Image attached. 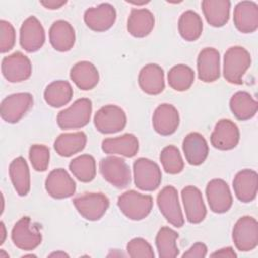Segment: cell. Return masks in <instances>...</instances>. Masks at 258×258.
<instances>
[{"label":"cell","mask_w":258,"mask_h":258,"mask_svg":"<svg viewBox=\"0 0 258 258\" xmlns=\"http://www.w3.org/2000/svg\"><path fill=\"white\" fill-rule=\"evenodd\" d=\"M251 66V55L242 46L228 48L224 55L223 75L226 81L234 85H241L242 78Z\"/></svg>","instance_id":"cell-1"},{"label":"cell","mask_w":258,"mask_h":258,"mask_svg":"<svg viewBox=\"0 0 258 258\" xmlns=\"http://www.w3.org/2000/svg\"><path fill=\"white\" fill-rule=\"evenodd\" d=\"M92 101L87 98L76 100L69 108L57 114L56 122L60 129H80L85 127L91 119Z\"/></svg>","instance_id":"cell-2"},{"label":"cell","mask_w":258,"mask_h":258,"mask_svg":"<svg viewBox=\"0 0 258 258\" xmlns=\"http://www.w3.org/2000/svg\"><path fill=\"white\" fill-rule=\"evenodd\" d=\"M117 205L120 211L130 220L140 221L146 218L153 206L152 197L142 195L136 190H127L118 198Z\"/></svg>","instance_id":"cell-3"},{"label":"cell","mask_w":258,"mask_h":258,"mask_svg":"<svg viewBox=\"0 0 258 258\" xmlns=\"http://www.w3.org/2000/svg\"><path fill=\"white\" fill-rule=\"evenodd\" d=\"M100 172L105 180L117 188H125L131 182L130 167L121 157L110 155L102 158Z\"/></svg>","instance_id":"cell-4"},{"label":"cell","mask_w":258,"mask_h":258,"mask_svg":"<svg viewBox=\"0 0 258 258\" xmlns=\"http://www.w3.org/2000/svg\"><path fill=\"white\" fill-rule=\"evenodd\" d=\"M135 185L144 191H153L161 183V170L158 164L148 158L140 157L133 163Z\"/></svg>","instance_id":"cell-5"},{"label":"cell","mask_w":258,"mask_h":258,"mask_svg":"<svg viewBox=\"0 0 258 258\" xmlns=\"http://www.w3.org/2000/svg\"><path fill=\"white\" fill-rule=\"evenodd\" d=\"M11 239L13 244L24 251H31L37 248L42 236L39 227L34 224L29 217H22L18 220L12 228Z\"/></svg>","instance_id":"cell-6"},{"label":"cell","mask_w":258,"mask_h":258,"mask_svg":"<svg viewBox=\"0 0 258 258\" xmlns=\"http://www.w3.org/2000/svg\"><path fill=\"white\" fill-rule=\"evenodd\" d=\"M79 214L88 221H98L107 212L110 201L102 192H85L73 201Z\"/></svg>","instance_id":"cell-7"},{"label":"cell","mask_w":258,"mask_h":258,"mask_svg":"<svg viewBox=\"0 0 258 258\" xmlns=\"http://www.w3.org/2000/svg\"><path fill=\"white\" fill-rule=\"evenodd\" d=\"M126 124V113L116 105H106L100 108L94 116V125L103 134L120 132L125 128Z\"/></svg>","instance_id":"cell-8"},{"label":"cell","mask_w":258,"mask_h":258,"mask_svg":"<svg viewBox=\"0 0 258 258\" xmlns=\"http://www.w3.org/2000/svg\"><path fill=\"white\" fill-rule=\"evenodd\" d=\"M156 202L160 213L169 224L176 228H181L183 226L184 219L178 201V194L174 186H164L158 192Z\"/></svg>","instance_id":"cell-9"},{"label":"cell","mask_w":258,"mask_h":258,"mask_svg":"<svg viewBox=\"0 0 258 258\" xmlns=\"http://www.w3.org/2000/svg\"><path fill=\"white\" fill-rule=\"evenodd\" d=\"M232 237L239 251L254 250L258 245V223L256 219L250 216L241 217L233 228Z\"/></svg>","instance_id":"cell-10"},{"label":"cell","mask_w":258,"mask_h":258,"mask_svg":"<svg viewBox=\"0 0 258 258\" xmlns=\"http://www.w3.org/2000/svg\"><path fill=\"white\" fill-rule=\"evenodd\" d=\"M33 105V97L29 93H15L1 102V118L10 124L19 122Z\"/></svg>","instance_id":"cell-11"},{"label":"cell","mask_w":258,"mask_h":258,"mask_svg":"<svg viewBox=\"0 0 258 258\" xmlns=\"http://www.w3.org/2000/svg\"><path fill=\"white\" fill-rule=\"evenodd\" d=\"M1 71L8 82L19 83L31 76L32 64L26 55L20 51H15L2 59Z\"/></svg>","instance_id":"cell-12"},{"label":"cell","mask_w":258,"mask_h":258,"mask_svg":"<svg viewBox=\"0 0 258 258\" xmlns=\"http://www.w3.org/2000/svg\"><path fill=\"white\" fill-rule=\"evenodd\" d=\"M206 196L210 209L217 214L228 212L233 204V198L228 183L220 178L212 179L206 187Z\"/></svg>","instance_id":"cell-13"},{"label":"cell","mask_w":258,"mask_h":258,"mask_svg":"<svg viewBox=\"0 0 258 258\" xmlns=\"http://www.w3.org/2000/svg\"><path fill=\"white\" fill-rule=\"evenodd\" d=\"M45 41V32L42 24L35 16L26 18L20 27L19 42L27 52L39 50Z\"/></svg>","instance_id":"cell-14"},{"label":"cell","mask_w":258,"mask_h":258,"mask_svg":"<svg viewBox=\"0 0 258 258\" xmlns=\"http://www.w3.org/2000/svg\"><path fill=\"white\" fill-rule=\"evenodd\" d=\"M116 10L110 3H102L85 11L84 21L86 25L97 32L110 29L116 21Z\"/></svg>","instance_id":"cell-15"},{"label":"cell","mask_w":258,"mask_h":258,"mask_svg":"<svg viewBox=\"0 0 258 258\" xmlns=\"http://www.w3.org/2000/svg\"><path fill=\"white\" fill-rule=\"evenodd\" d=\"M45 189L53 199H68L76 192V182L66 169L56 168L48 173Z\"/></svg>","instance_id":"cell-16"},{"label":"cell","mask_w":258,"mask_h":258,"mask_svg":"<svg viewBox=\"0 0 258 258\" xmlns=\"http://www.w3.org/2000/svg\"><path fill=\"white\" fill-rule=\"evenodd\" d=\"M239 140V128L229 119L218 121L211 134V143L219 150H231L237 146Z\"/></svg>","instance_id":"cell-17"},{"label":"cell","mask_w":258,"mask_h":258,"mask_svg":"<svg viewBox=\"0 0 258 258\" xmlns=\"http://www.w3.org/2000/svg\"><path fill=\"white\" fill-rule=\"evenodd\" d=\"M181 200L186 220L190 224H199L203 222L207 215V209L201 190L194 185H187L181 190Z\"/></svg>","instance_id":"cell-18"},{"label":"cell","mask_w":258,"mask_h":258,"mask_svg":"<svg viewBox=\"0 0 258 258\" xmlns=\"http://www.w3.org/2000/svg\"><path fill=\"white\" fill-rule=\"evenodd\" d=\"M153 129L160 135L168 136L173 134L179 126V114L171 104L159 105L152 116Z\"/></svg>","instance_id":"cell-19"},{"label":"cell","mask_w":258,"mask_h":258,"mask_svg":"<svg viewBox=\"0 0 258 258\" xmlns=\"http://www.w3.org/2000/svg\"><path fill=\"white\" fill-rule=\"evenodd\" d=\"M198 77L205 83H212L220 78V53L216 48L206 47L197 59Z\"/></svg>","instance_id":"cell-20"},{"label":"cell","mask_w":258,"mask_h":258,"mask_svg":"<svg viewBox=\"0 0 258 258\" xmlns=\"http://www.w3.org/2000/svg\"><path fill=\"white\" fill-rule=\"evenodd\" d=\"M234 24L242 33H252L258 28V5L254 1L239 2L234 8Z\"/></svg>","instance_id":"cell-21"},{"label":"cell","mask_w":258,"mask_h":258,"mask_svg":"<svg viewBox=\"0 0 258 258\" xmlns=\"http://www.w3.org/2000/svg\"><path fill=\"white\" fill-rule=\"evenodd\" d=\"M233 188L237 199L242 203H250L256 199L258 190V174L253 169L239 171L233 180Z\"/></svg>","instance_id":"cell-22"},{"label":"cell","mask_w":258,"mask_h":258,"mask_svg":"<svg viewBox=\"0 0 258 258\" xmlns=\"http://www.w3.org/2000/svg\"><path fill=\"white\" fill-rule=\"evenodd\" d=\"M140 89L148 95H158L165 88L164 72L156 63H148L141 69L138 76Z\"/></svg>","instance_id":"cell-23"},{"label":"cell","mask_w":258,"mask_h":258,"mask_svg":"<svg viewBox=\"0 0 258 258\" xmlns=\"http://www.w3.org/2000/svg\"><path fill=\"white\" fill-rule=\"evenodd\" d=\"M182 150L186 161L190 165H200L208 157L209 146L201 133L190 132L182 141Z\"/></svg>","instance_id":"cell-24"},{"label":"cell","mask_w":258,"mask_h":258,"mask_svg":"<svg viewBox=\"0 0 258 258\" xmlns=\"http://www.w3.org/2000/svg\"><path fill=\"white\" fill-rule=\"evenodd\" d=\"M49 41L57 51L71 50L76 41V33L72 24L66 20L54 21L49 28Z\"/></svg>","instance_id":"cell-25"},{"label":"cell","mask_w":258,"mask_h":258,"mask_svg":"<svg viewBox=\"0 0 258 258\" xmlns=\"http://www.w3.org/2000/svg\"><path fill=\"white\" fill-rule=\"evenodd\" d=\"M154 22V16L150 10L133 8L127 20V30L134 37H145L152 31Z\"/></svg>","instance_id":"cell-26"},{"label":"cell","mask_w":258,"mask_h":258,"mask_svg":"<svg viewBox=\"0 0 258 258\" xmlns=\"http://www.w3.org/2000/svg\"><path fill=\"white\" fill-rule=\"evenodd\" d=\"M70 78L79 89L89 91L98 85L99 72L92 62L82 60L72 67Z\"/></svg>","instance_id":"cell-27"},{"label":"cell","mask_w":258,"mask_h":258,"mask_svg":"<svg viewBox=\"0 0 258 258\" xmlns=\"http://www.w3.org/2000/svg\"><path fill=\"white\" fill-rule=\"evenodd\" d=\"M138 149V139L131 133H126L114 138H106L102 141V150L108 154H120L125 157H133Z\"/></svg>","instance_id":"cell-28"},{"label":"cell","mask_w":258,"mask_h":258,"mask_svg":"<svg viewBox=\"0 0 258 258\" xmlns=\"http://www.w3.org/2000/svg\"><path fill=\"white\" fill-rule=\"evenodd\" d=\"M231 2L229 0H204L202 9L207 22L214 27L224 26L230 17Z\"/></svg>","instance_id":"cell-29"},{"label":"cell","mask_w":258,"mask_h":258,"mask_svg":"<svg viewBox=\"0 0 258 258\" xmlns=\"http://www.w3.org/2000/svg\"><path fill=\"white\" fill-rule=\"evenodd\" d=\"M9 176L16 192L24 197L30 190V172L26 160L22 157L14 158L9 165Z\"/></svg>","instance_id":"cell-30"},{"label":"cell","mask_w":258,"mask_h":258,"mask_svg":"<svg viewBox=\"0 0 258 258\" xmlns=\"http://www.w3.org/2000/svg\"><path fill=\"white\" fill-rule=\"evenodd\" d=\"M230 109L238 120L246 121L256 115L258 103L249 93L239 91L231 97Z\"/></svg>","instance_id":"cell-31"},{"label":"cell","mask_w":258,"mask_h":258,"mask_svg":"<svg viewBox=\"0 0 258 258\" xmlns=\"http://www.w3.org/2000/svg\"><path fill=\"white\" fill-rule=\"evenodd\" d=\"M87 144V135L82 132L62 133L54 141V150L62 157H70L82 151Z\"/></svg>","instance_id":"cell-32"},{"label":"cell","mask_w":258,"mask_h":258,"mask_svg":"<svg viewBox=\"0 0 258 258\" xmlns=\"http://www.w3.org/2000/svg\"><path fill=\"white\" fill-rule=\"evenodd\" d=\"M73 95L74 91L71 84L67 81L58 80L47 85L44 90L43 97L49 106L59 108L70 103Z\"/></svg>","instance_id":"cell-33"},{"label":"cell","mask_w":258,"mask_h":258,"mask_svg":"<svg viewBox=\"0 0 258 258\" xmlns=\"http://www.w3.org/2000/svg\"><path fill=\"white\" fill-rule=\"evenodd\" d=\"M178 31L186 41H195L200 38L203 32V21L201 16L192 11H184L178 19Z\"/></svg>","instance_id":"cell-34"},{"label":"cell","mask_w":258,"mask_h":258,"mask_svg":"<svg viewBox=\"0 0 258 258\" xmlns=\"http://www.w3.org/2000/svg\"><path fill=\"white\" fill-rule=\"evenodd\" d=\"M177 238L178 234L169 227L159 229L155 238V245L160 258H175L178 256L179 250L176 245Z\"/></svg>","instance_id":"cell-35"},{"label":"cell","mask_w":258,"mask_h":258,"mask_svg":"<svg viewBox=\"0 0 258 258\" xmlns=\"http://www.w3.org/2000/svg\"><path fill=\"white\" fill-rule=\"evenodd\" d=\"M69 168L82 182H90L96 176V160L90 154H82L74 158L70 164Z\"/></svg>","instance_id":"cell-36"},{"label":"cell","mask_w":258,"mask_h":258,"mask_svg":"<svg viewBox=\"0 0 258 258\" xmlns=\"http://www.w3.org/2000/svg\"><path fill=\"white\" fill-rule=\"evenodd\" d=\"M168 85L175 91L183 92L188 90L195 81V73L188 66L176 64L167 74Z\"/></svg>","instance_id":"cell-37"},{"label":"cell","mask_w":258,"mask_h":258,"mask_svg":"<svg viewBox=\"0 0 258 258\" xmlns=\"http://www.w3.org/2000/svg\"><path fill=\"white\" fill-rule=\"evenodd\" d=\"M160 162L165 172L169 174H177L182 171L184 162L178 148L174 145L165 146L159 155Z\"/></svg>","instance_id":"cell-38"},{"label":"cell","mask_w":258,"mask_h":258,"mask_svg":"<svg viewBox=\"0 0 258 258\" xmlns=\"http://www.w3.org/2000/svg\"><path fill=\"white\" fill-rule=\"evenodd\" d=\"M29 160L34 170L45 171L49 164V148L43 144H33L29 148Z\"/></svg>","instance_id":"cell-39"},{"label":"cell","mask_w":258,"mask_h":258,"mask_svg":"<svg viewBox=\"0 0 258 258\" xmlns=\"http://www.w3.org/2000/svg\"><path fill=\"white\" fill-rule=\"evenodd\" d=\"M127 253L132 258H154L151 245L143 238L131 239L126 247Z\"/></svg>","instance_id":"cell-40"},{"label":"cell","mask_w":258,"mask_h":258,"mask_svg":"<svg viewBox=\"0 0 258 258\" xmlns=\"http://www.w3.org/2000/svg\"><path fill=\"white\" fill-rule=\"evenodd\" d=\"M15 44V29L13 25L6 21L0 20V51L8 52Z\"/></svg>","instance_id":"cell-41"},{"label":"cell","mask_w":258,"mask_h":258,"mask_svg":"<svg viewBox=\"0 0 258 258\" xmlns=\"http://www.w3.org/2000/svg\"><path fill=\"white\" fill-rule=\"evenodd\" d=\"M207 246L202 242H198L182 254V258H204L207 256Z\"/></svg>","instance_id":"cell-42"},{"label":"cell","mask_w":258,"mask_h":258,"mask_svg":"<svg viewBox=\"0 0 258 258\" xmlns=\"http://www.w3.org/2000/svg\"><path fill=\"white\" fill-rule=\"evenodd\" d=\"M211 257H223V258H236L237 254L234 252L232 247L222 248L211 254Z\"/></svg>","instance_id":"cell-43"},{"label":"cell","mask_w":258,"mask_h":258,"mask_svg":"<svg viewBox=\"0 0 258 258\" xmlns=\"http://www.w3.org/2000/svg\"><path fill=\"white\" fill-rule=\"evenodd\" d=\"M67 3V1H54V0H48V1H40V4L42 6H44L47 9L50 10H54V9H58L61 6H63Z\"/></svg>","instance_id":"cell-44"},{"label":"cell","mask_w":258,"mask_h":258,"mask_svg":"<svg viewBox=\"0 0 258 258\" xmlns=\"http://www.w3.org/2000/svg\"><path fill=\"white\" fill-rule=\"evenodd\" d=\"M0 226H1V240H0V245H2L5 241V238H6V229H5V225L3 222L0 223Z\"/></svg>","instance_id":"cell-45"},{"label":"cell","mask_w":258,"mask_h":258,"mask_svg":"<svg viewBox=\"0 0 258 258\" xmlns=\"http://www.w3.org/2000/svg\"><path fill=\"white\" fill-rule=\"evenodd\" d=\"M49 257H69V255L66 254L64 252H54V253H51Z\"/></svg>","instance_id":"cell-46"},{"label":"cell","mask_w":258,"mask_h":258,"mask_svg":"<svg viewBox=\"0 0 258 258\" xmlns=\"http://www.w3.org/2000/svg\"><path fill=\"white\" fill-rule=\"evenodd\" d=\"M3 255L5 256V257H8V255L7 254H5L4 253V251L3 250H1V254H0V258H3Z\"/></svg>","instance_id":"cell-47"}]
</instances>
